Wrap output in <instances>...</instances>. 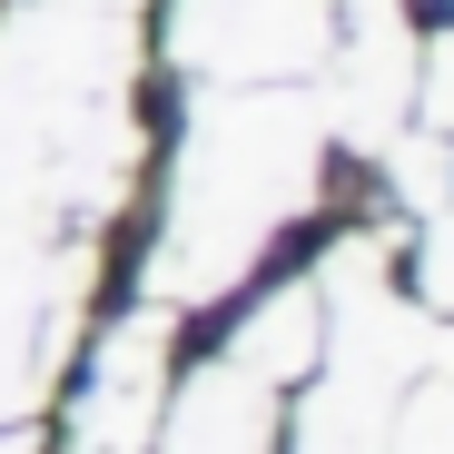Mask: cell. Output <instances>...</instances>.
I'll return each mask as SVG.
<instances>
[{"label":"cell","instance_id":"3957f363","mask_svg":"<svg viewBox=\"0 0 454 454\" xmlns=\"http://www.w3.org/2000/svg\"><path fill=\"white\" fill-rule=\"evenodd\" d=\"M425 296L454 307V188H444V217H434V247H425Z\"/></svg>","mask_w":454,"mask_h":454},{"label":"cell","instance_id":"7a4b0ae2","mask_svg":"<svg viewBox=\"0 0 454 454\" xmlns=\"http://www.w3.org/2000/svg\"><path fill=\"white\" fill-rule=\"evenodd\" d=\"M168 454H277L286 444V386L247 375L238 356H207L168 395Z\"/></svg>","mask_w":454,"mask_h":454},{"label":"cell","instance_id":"277c9868","mask_svg":"<svg viewBox=\"0 0 454 454\" xmlns=\"http://www.w3.org/2000/svg\"><path fill=\"white\" fill-rule=\"evenodd\" d=\"M0 454H50V425H11V434H0Z\"/></svg>","mask_w":454,"mask_h":454},{"label":"cell","instance_id":"6da1fadb","mask_svg":"<svg viewBox=\"0 0 454 454\" xmlns=\"http://www.w3.org/2000/svg\"><path fill=\"white\" fill-rule=\"evenodd\" d=\"M317 188V119L286 99H227L207 109L198 168L178 178V217H168V286H227L267 227Z\"/></svg>","mask_w":454,"mask_h":454}]
</instances>
